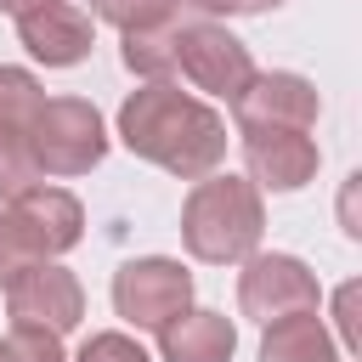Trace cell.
Instances as JSON below:
<instances>
[{
	"mask_svg": "<svg viewBox=\"0 0 362 362\" xmlns=\"http://www.w3.org/2000/svg\"><path fill=\"white\" fill-rule=\"evenodd\" d=\"M34 6H51V0H0V11H11V17H23V11H34Z\"/></svg>",
	"mask_w": 362,
	"mask_h": 362,
	"instance_id": "cell-22",
	"label": "cell"
},
{
	"mask_svg": "<svg viewBox=\"0 0 362 362\" xmlns=\"http://www.w3.org/2000/svg\"><path fill=\"white\" fill-rule=\"evenodd\" d=\"M6 311L17 328H45V334H68L85 317V288L74 272H62L57 260H34L28 272H17L6 283Z\"/></svg>",
	"mask_w": 362,
	"mask_h": 362,
	"instance_id": "cell-7",
	"label": "cell"
},
{
	"mask_svg": "<svg viewBox=\"0 0 362 362\" xmlns=\"http://www.w3.org/2000/svg\"><path fill=\"white\" fill-rule=\"evenodd\" d=\"M192 305V272L181 260H164V255H141V260H124L113 272V311L130 322V328H147L158 334L170 317H181Z\"/></svg>",
	"mask_w": 362,
	"mask_h": 362,
	"instance_id": "cell-5",
	"label": "cell"
},
{
	"mask_svg": "<svg viewBox=\"0 0 362 362\" xmlns=\"http://www.w3.org/2000/svg\"><path fill=\"white\" fill-rule=\"evenodd\" d=\"M119 141L136 158H147L181 181H198L226 158V119L215 107H204L198 96L175 90L170 79H147L119 107Z\"/></svg>",
	"mask_w": 362,
	"mask_h": 362,
	"instance_id": "cell-1",
	"label": "cell"
},
{
	"mask_svg": "<svg viewBox=\"0 0 362 362\" xmlns=\"http://www.w3.org/2000/svg\"><path fill=\"white\" fill-rule=\"evenodd\" d=\"M40 102H45V90H40V79H34L28 68H0V130L28 136Z\"/></svg>",
	"mask_w": 362,
	"mask_h": 362,
	"instance_id": "cell-15",
	"label": "cell"
},
{
	"mask_svg": "<svg viewBox=\"0 0 362 362\" xmlns=\"http://www.w3.org/2000/svg\"><path fill=\"white\" fill-rule=\"evenodd\" d=\"M74 362H153V356H147L130 334H90Z\"/></svg>",
	"mask_w": 362,
	"mask_h": 362,
	"instance_id": "cell-19",
	"label": "cell"
},
{
	"mask_svg": "<svg viewBox=\"0 0 362 362\" xmlns=\"http://www.w3.org/2000/svg\"><path fill=\"white\" fill-rule=\"evenodd\" d=\"M175 68L209 90V96H238L249 79H255V62H249V45L238 34H226L221 23L198 17V23H175Z\"/></svg>",
	"mask_w": 362,
	"mask_h": 362,
	"instance_id": "cell-6",
	"label": "cell"
},
{
	"mask_svg": "<svg viewBox=\"0 0 362 362\" xmlns=\"http://www.w3.org/2000/svg\"><path fill=\"white\" fill-rule=\"evenodd\" d=\"M181 0H90V11L102 23H113L119 34L124 28H153V23H170Z\"/></svg>",
	"mask_w": 362,
	"mask_h": 362,
	"instance_id": "cell-17",
	"label": "cell"
},
{
	"mask_svg": "<svg viewBox=\"0 0 362 362\" xmlns=\"http://www.w3.org/2000/svg\"><path fill=\"white\" fill-rule=\"evenodd\" d=\"M40 181H45V175H40L34 153H28V136L0 130V204H11L17 192H28V187H40Z\"/></svg>",
	"mask_w": 362,
	"mask_h": 362,
	"instance_id": "cell-16",
	"label": "cell"
},
{
	"mask_svg": "<svg viewBox=\"0 0 362 362\" xmlns=\"http://www.w3.org/2000/svg\"><path fill=\"white\" fill-rule=\"evenodd\" d=\"M181 6H192V11H204V17H255V11H272V6H283V0H181Z\"/></svg>",
	"mask_w": 362,
	"mask_h": 362,
	"instance_id": "cell-20",
	"label": "cell"
},
{
	"mask_svg": "<svg viewBox=\"0 0 362 362\" xmlns=\"http://www.w3.org/2000/svg\"><path fill=\"white\" fill-rule=\"evenodd\" d=\"M17 34H23L28 57L45 62V68H74V62H85L90 45H96L90 17H85L79 6H68V0H51V6L23 11V17H17Z\"/></svg>",
	"mask_w": 362,
	"mask_h": 362,
	"instance_id": "cell-10",
	"label": "cell"
},
{
	"mask_svg": "<svg viewBox=\"0 0 362 362\" xmlns=\"http://www.w3.org/2000/svg\"><path fill=\"white\" fill-rule=\"evenodd\" d=\"M266 232V209H260V187L249 175H198L187 204H181V243L192 260L209 266H232L249 260L255 243Z\"/></svg>",
	"mask_w": 362,
	"mask_h": 362,
	"instance_id": "cell-2",
	"label": "cell"
},
{
	"mask_svg": "<svg viewBox=\"0 0 362 362\" xmlns=\"http://www.w3.org/2000/svg\"><path fill=\"white\" fill-rule=\"evenodd\" d=\"M322 113L317 85L300 74H255L238 96H232V119L243 136L255 130H311Z\"/></svg>",
	"mask_w": 362,
	"mask_h": 362,
	"instance_id": "cell-9",
	"label": "cell"
},
{
	"mask_svg": "<svg viewBox=\"0 0 362 362\" xmlns=\"http://www.w3.org/2000/svg\"><path fill=\"white\" fill-rule=\"evenodd\" d=\"M85 238V209L62 187H28L0 209V288L34 260H57Z\"/></svg>",
	"mask_w": 362,
	"mask_h": 362,
	"instance_id": "cell-3",
	"label": "cell"
},
{
	"mask_svg": "<svg viewBox=\"0 0 362 362\" xmlns=\"http://www.w3.org/2000/svg\"><path fill=\"white\" fill-rule=\"evenodd\" d=\"M238 328L221 311H181L158 328V356L164 362H232Z\"/></svg>",
	"mask_w": 362,
	"mask_h": 362,
	"instance_id": "cell-12",
	"label": "cell"
},
{
	"mask_svg": "<svg viewBox=\"0 0 362 362\" xmlns=\"http://www.w3.org/2000/svg\"><path fill=\"white\" fill-rule=\"evenodd\" d=\"M243 164H249L255 187L300 192L317 175V141L305 130H255V136H243Z\"/></svg>",
	"mask_w": 362,
	"mask_h": 362,
	"instance_id": "cell-11",
	"label": "cell"
},
{
	"mask_svg": "<svg viewBox=\"0 0 362 362\" xmlns=\"http://www.w3.org/2000/svg\"><path fill=\"white\" fill-rule=\"evenodd\" d=\"M334 317H339V339H345V351H356V345H362V334H356V283H345V288L334 294Z\"/></svg>",
	"mask_w": 362,
	"mask_h": 362,
	"instance_id": "cell-21",
	"label": "cell"
},
{
	"mask_svg": "<svg viewBox=\"0 0 362 362\" xmlns=\"http://www.w3.org/2000/svg\"><path fill=\"white\" fill-rule=\"evenodd\" d=\"M322 288L311 277L305 260L294 255H249L243 277H238V305L243 317L255 322H277V317H294V311H317Z\"/></svg>",
	"mask_w": 362,
	"mask_h": 362,
	"instance_id": "cell-8",
	"label": "cell"
},
{
	"mask_svg": "<svg viewBox=\"0 0 362 362\" xmlns=\"http://www.w3.org/2000/svg\"><path fill=\"white\" fill-rule=\"evenodd\" d=\"M260 362H339V351H334V339H328L317 311H294V317L266 322Z\"/></svg>",
	"mask_w": 362,
	"mask_h": 362,
	"instance_id": "cell-13",
	"label": "cell"
},
{
	"mask_svg": "<svg viewBox=\"0 0 362 362\" xmlns=\"http://www.w3.org/2000/svg\"><path fill=\"white\" fill-rule=\"evenodd\" d=\"M0 362H68L62 356V334H45V328H17L0 339Z\"/></svg>",
	"mask_w": 362,
	"mask_h": 362,
	"instance_id": "cell-18",
	"label": "cell"
},
{
	"mask_svg": "<svg viewBox=\"0 0 362 362\" xmlns=\"http://www.w3.org/2000/svg\"><path fill=\"white\" fill-rule=\"evenodd\" d=\"M28 153H34L40 175H85V170H96L102 153H107L102 113L85 96H51V102H40V113L28 124Z\"/></svg>",
	"mask_w": 362,
	"mask_h": 362,
	"instance_id": "cell-4",
	"label": "cell"
},
{
	"mask_svg": "<svg viewBox=\"0 0 362 362\" xmlns=\"http://www.w3.org/2000/svg\"><path fill=\"white\" fill-rule=\"evenodd\" d=\"M124 68L141 79H170L175 74V23L124 28Z\"/></svg>",
	"mask_w": 362,
	"mask_h": 362,
	"instance_id": "cell-14",
	"label": "cell"
}]
</instances>
